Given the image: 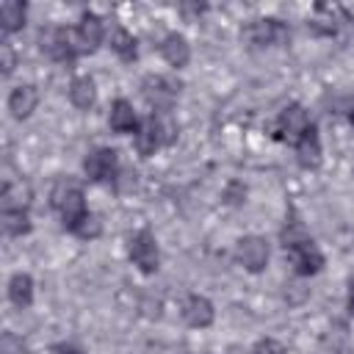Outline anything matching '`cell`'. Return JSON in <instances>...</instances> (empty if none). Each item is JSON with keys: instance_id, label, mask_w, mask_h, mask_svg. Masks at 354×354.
I'll list each match as a JSON object with an SVG mask.
<instances>
[{"instance_id": "6da1fadb", "label": "cell", "mask_w": 354, "mask_h": 354, "mask_svg": "<svg viewBox=\"0 0 354 354\" xmlns=\"http://www.w3.org/2000/svg\"><path fill=\"white\" fill-rule=\"evenodd\" d=\"M282 249H285V260L299 277H313L324 268V254L315 246V241L304 232V224L296 218V213H290V218L282 227Z\"/></svg>"}, {"instance_id": "7a4b0ae2", "label": "cell", "mask_w": 354, "mask_h": 354, "mask_svg": "<svg viewBox=\"0 0 354 354\" xmlns=\"http://www.w3.org/2000/svg\"><path fill=\"white\" fill-rule=\"evenodd\" d=\"M50 205L53 210L61 216V224L64 230H69L75 221H80L88 210H86V196H83V188L77 180L72 177H61L55 180L53 191H50Z\"/></svg>"}, {"instance_id": "3957f363", "label": "cell", "mask_w": 354, "mask_h": 354, "mask_svg": "<svg viewBox=\"0 0 354 354\" xmlns=\"http://www.w3.org/2000/svg\"><path fill=\"white\" fill-rule=\"evenodd\" d=\"M39 50L58 61V64H72L77 55H80V47H77V39H75V30L72 28H44L39 33Z\"/></svg>"}, {"instance_id": "277c9868", "label": "cell", "mask_w": 354, "mask_h": 354, "mask_svg": "<svg viewBox=\"0 0 354 354\" xmlns=\"http://www.w3.org/2000/svg\"><path fill=\"white\" fill-rule=\"evenodd\" d=\"M307 127H310V116H307V111H304L299 102H290V105H285V108L279 111V116L274 119V124H271V136H274L277 141H282V144L296 147Z\"/></svg>"}, {"instance_id": "5b68a950", "label": "cell", "mask_w": 354, "mask_h": 354, "mask_svg": "<svg viewBox=\"0 0 354 354\" xmlns=\"http://www.w3.org/2000/svg\"><path fill=\"white\" fill-rule=\"evenodd\" d=\"M127 257L141 274H155L160 268V252L158 241L149 230H138L127 238Z\"/></svg>"}, {"instance_id": "8992f818", "label": "cell", "mask_w": 354, "mask_h": 354, "mask_svg": "<svg viewBox=\"0 0 354 354\" xmlns=\"http://www.w3.org/2000/svg\"><path fill=\"white\" fill-rule=\"evenodd\" d=\"M83 171L91 183H116L119 180V152L111 147H97L83 158Z\"/></svg>"}, {"instance_id": "52a82bcc", "label": "cell", "mask_w": 354, "mask_h": 354, "mask_svg": "<svg viewBox=\"0 0 354 354\" xmlns=\"http://www.w3.org/2000/svg\"><path fill=\"white\" fill-rule=\"evenodd\" d=\"M180 88L183 83L171 75H147L141 83V94L155 111H171V102L177 100Z\"/></svg>"}, {"instance_id": "ba28073f", "label": "cell", "mask_w": 354, "mask_h": 354, "mask_svg": "<svg viewBox=\"0 0 354 354\" xmlns=\"http://www.w3.org/2000/svg\"><path fill=\"white\" fill-rule=\"evenodd\" d=\"M241 33L254 47H274V44H285L290 39V30L279 19H254Z\"/></svg>"}, {"instance_id": "9c48e42d", "label": "cell", "mask_w": 354, "mask_h": 354, "mask_svg": "<svg viewBox=\"0 0 354 354\" xmlns=\"http://www.w3.org/2000/svg\"><path fill=\"white\" fill-rule=\"evenodd\" d=\"M235 260L246 271L260 274L268 266V243H266V238H260V235H243L235 243Z\"/></svg>"}, {"instance_id": "30bf717a", "label": "cell", "mask_w": 354, "mask_h": 354, "mask_svg": "<svg viewBox=\"0 0 354 354\" xmlns=\"http://www.w3.org/2000/svg\"><path fill=\"white\" fill-rule=\"evenodd\" d=\"M75 39H77V47H80V55L83 53H94L102 39H105V25H102V17L94 14V11H83L80 14V22L75 28Z\"/></svg>"}, {"instance_id": "8fae6325", "label": "cell", "mask_w": 354, "mask_h": 354, "mask_svg": "<svg viewBox=\"0 0 354 354\" xmlns=\"http://www.w3.org/2000/svg\"><path fill=\"white\" fill-rule=\"evenodd\" d=\"M213 318H216V310H213L210 299H205V296H199V293L185 296V301H183V321H185L188 326H194V329H207V326L213 324Z\"/></svg>"}, {"instance_id": "7c38bea8", "label": "cell", "mask_w": 354, "mask_h": 354, "mask_svg": "<svg viewBox=\"0 0 354 354\" xmlns=\"http://www.w3.org/2000/svg\"><path fill=\"white\" fill-rule=\"evenodd\" d=\"M108 124H111V130L113 133H122V136H136L138 133V127H141V119H138V113H136V108L127 102V100H113V105H111V113H108Z\"/></svg>"}, {"instance_id": "4fadbf2b", "label": "cell", "mask_w": 354, "mask_h": 354, "mask_svg": "<svg viewBox=\"0 0 354 354\" xmlns=\"http://www.w3.org/2000/svg\"><path fill=\"white\" fill-rule=\"evenodd\" d=\"M158 50H160V58L169 66H174V69H183L188 64V58H191V47H188V41H185L183 33H166L160 39V47Z\"/></svg>"}, {"instance_id": "5bb4252c", "label": "cell", "mask_w": 354, "mask_h": 354, "mask_svg": "<svg viewBox=\"0 0 354 354\" xmlns=\"http://www.w3.org/2000/svg\"><path fill=\"white\" fill-rule=\"evenodd\" d=\"M6 105H8V111H11L14 119H28V116L36 111V105H39V91H36V86L22 83V86L11 88Z\"/></svg>"}, {"instance_id": "9a60e30c", "label": "cell", "mask_w": 354, "mask_h": 354, "mask_svg": "<svg viewBox=\"0 0 354 354\" xmlns=\"http://www.w3.org/2000/svg\"><path fill=\"white\" fill-rule=\"evenodd\" d=\"M296 158L304 169H318L321 166V138H318V127L310 122V127L304 130V136L299 138V144L293 147Z\"/></svg>"}, {"instance_id": "2e32d148", "label": "cell", "mask_w": 354, "mask_h": 354, "mask_svg": "<svg viewBox=\"0 0 354 354\" xmlns=\"http://www.w3.org/2000/svg\"><path fill=\"white\" fill-rule=\"evenodd\" d=\"M30 185L22 180H6L3 194H0V205L3 210H28L30 205Z\"/></svg>"}, {"instance_id": "e0dca14e", "label": "cell", "mask_w": 354, "mask_h": 354, "mask_svg": "<svg viewBox=\"0 0 354 354\" xmlns=\"http://www.w3.org/2000/svg\"><path fill=\"white\" fill-rule=\"evenodd\" d=\"M8 299L19 310H25V307L33 304V279H30V274H22L19 271V274H14L8 279Z\"/></svg>"}, {"instance_id": "ac0fdd59", "label": "cell", "mask_w": 354, "mask_h": 354, "mask_svg": "<svg viewBox=\"0 0 354 354\" xmlns=\"http://www.w3.org/2000/svg\"><path fill=\"white\" fill-rule=\"evenodd\" d=\"M108 44H111V50H113L124 64H133V61L138 58L136 36H133L130 30H124V28H113L111 36H108Z\"/></svg>"}, {"instance_id": "d6986e66", "label": "cell", "mask_w": 354, "mask_h": 354, "mask_svg": "<svg viewBox=\"0 0 354 354\" xmlns=\"http://www.w3.org/2000/svg\"><path fill=\"white\" fill-rule=\"evenodd\" d=\"M69 100H72V105H75V108L88 111V108L94 105V100H97L94 80H91V77H86V75L75 77V80L69 83Z\"/></svg>"}, {"instance_id": "ffe728a7", "label": "cell", "mask_w": 354, "mask_h": 354, "mask_svg": "<svg viewBox=\"0 0 354 354\" xmlns=\"http://www.w3.org/2000/svg\"><path fill=\"white\" fill-rule=\"evenodd\" d=\"M133 147H136V152L141 158H149V155H155V149H160V138H158V130H155L149 116L141 122L138 133L133 136Z\"/></svg>"}, {"instance_id": "44dd1931", "label": "cell", "mask_w": 354, "mask_h": 354, "mask_svg": "<svg viewBox=\"0 0 354 354\" xmlns=\"http://www.w3.org/2000/svg\"><path fill=\"white\" fill-rule=\"evenodd\" d=\"M25 14H28V6H25V3L6 0V3L0 6V28H3V33L8 36V33H14V30H19V28L25 25Z\"/></svg>"}, {"instance_id": "7402d4cb", "label": "cell", "mask_w": 354, "mask_h": 354, "mask_svg": "<svg viewBox=\"0 0 354 354\" xmlns=\"http://www.w3.org/2000/svg\"><path fill=\"white\" fill-rule=\"evenodd\" d=\"M0 224H3V232L11 235V238H22V235H28L30 227H33L28 210H3Z\"/></svg>"}, {"instance_id": "603a6c76", "label": "cell", "mask_w": 354, "mask_h": 354, "mask_svg": "<svg viewBox=\"0 0 354 354\" xmlns=\"http://www.w3.org/2000/svg\"><path fill=\"white\" fill-rule=\"evenodd\" d=\"M66 232H72L75 238H80V241H94V238H100V232H102V221L88 210L80 221H75Z\"/></svg>"}, {"instance_id": "cb8c5ba5", "label": "cell", "mask_w": 354, "mask_h": 354, "mask_svg": "<svg viewBox=\"0 0 354 354\" xmlns=\"http://www.w3.org/2000/svg\"><path fill=\"white\" fill-rule=\"evenodd\" d=\"M252 354H288V351H285V346H282V343H277L274 337H263V340H257V343H254Z\"/></svg>"}, {"instance_id": "d4e9b609", "label": "cell", "mask_w": 354, "mask_h": 354, "mask_svg": "<svg viewBox=\"0 0 354 354\" xmlns=\"http://www.w3.org/2000/svg\"><path fill=\"white\" fill-rule=\"evenodd\" d=\"M14 64H17V55H14L11 44L3 41V44H0V66H3V75H11V72H14Z\"/></svg>"}, {"instance_id": "484cf974", "label": "cell", "mask_w": 354, "mask_h": 354, "mask_svg": "<svg viewBox=\"0 0 354 354\" xmlns=\"http://www.w3.org/2000/svg\"><path fill=\"white\" fill-rule=\"evenodd\" d=\"M50 354H83V351L77 346H72V343H55L50 348Z\"/></svg>"}, {"instance_id": "4316f807", "label": "cell", "mask_w": 354, "mask_h": 354, "mask_svg": "<svg viewBox=\"0 0 354 354\" xmlns=\"http://www.w3.org/2000/svg\"><path fill=\"white\" fill-rule=\"evenodd\" d=\"M346 304H348V313L354 315V277L348 279V299H346Z\"/></svg>"}, {"instance_id": "83f0119b", "label": "cell", "mask_w": 354, "mask_h": 354, "mask_svg": "<svg viewBox=\"0 0 354 354\" xmlns=\"http://www.w3.org/2000/svg\"><path fill=\"white\" fill-rule=\"evenodd\" d=\"M346 119H348V124H354V97L346 100Z\"/></svg>"}]
</instances>
